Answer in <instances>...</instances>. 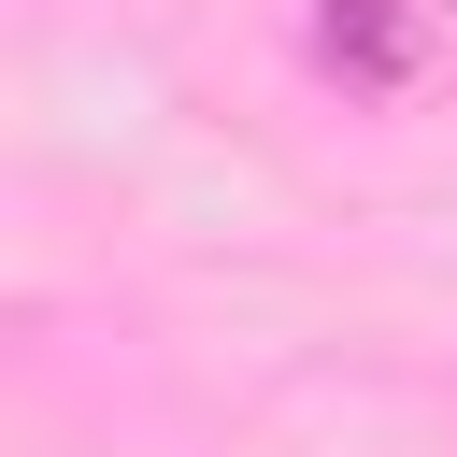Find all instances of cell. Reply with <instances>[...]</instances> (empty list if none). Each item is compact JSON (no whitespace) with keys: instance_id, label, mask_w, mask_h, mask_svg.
Listing matches in <instances>:
<instances>
[{"instance_id":"cell-1","label":"cell","mask_w":457,"mask_h":457,"mask_svg":"<svg viewBox=\"0 0 457 457\" xmlns=\"http://www.w3.org/2000/svg\"><path fill=\"white\" fill-rule=\"evenodd\" d=\"M428 0H328L314 14V43H328V71H357V86H400L414 57H428Z\"/></svg>"}]
</instances>
